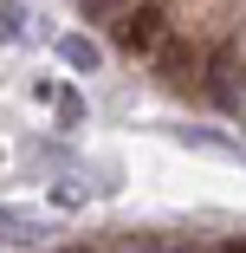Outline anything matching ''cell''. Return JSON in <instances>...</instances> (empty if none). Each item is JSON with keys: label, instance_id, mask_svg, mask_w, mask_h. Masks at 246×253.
Returning <instances> with one entry per match:
<instances>
[{"label": "cell", "instance_id": "1", "mask_svg": "<svg viewBox=\"0 0 246 253\" xmlns=\"http://www.w3.org/2000/svg\"><path fill=\"white\" fill-rule=\"evenodd\" d=\"M110 33H117V45L130 59H156V45L169 39V13L156 7V0H136L123 20H110Z\"/></svg>", "mask_w": 246, "mask_h": 253}, {"label": "cell", "instance_id": "2", "mask_svg": "<svg viewBox=\"0 0 246 253\" xmlns=\"http://www.w3.org/2000/svg\"><path fill=\"white\" fill-rule=\"evenodd\" d=\"M201 91H208V104H214V111H227V117L246 104V59L233 52V45L208 59V72H201Z\"/></svg>", "mask_w": 246, "mask_h": 253}, {"label": "cell", "instance_id": "3", "mask_svg": "<svg viewBox=\"0 0 246 253\" xmlns=\"http://www.w3.org/2000/svg\"><path fill=\"white\" fill-rule=\"evenodd\" d=\"M45 234H52V227H45L39 214H20V208H0V247H39Z\"/></svg>", "mask_w": 246, "mask_h": 253}, {"label": "cell", "instance_id": "4", "mask_svg": "<svg viewBox=\"0 0 246 253\" xmlns=\"http://www.w3.org/2000/svg\"><path fill=\"white\" fill-rule=\"evenodd\" d=\"M188 72H194L188 39H162V45H156V78H162V84H188Z\"/></svg>", "mask_w": 246, "mask_h": 253}, {"label": "cell", "instance_id": "5", "mask_svg": "<svg viewBox=\"0 0 246 253\" xmlns=\"http://www.w3.org/2000/svg\"><path fill=\"white\" fill-rule=\"evenodd\" d=\"M59 59H65L71 72H97V65H104V52H97L84 33H65V39H59Z\"/></svg>", "mask_w": 246, "mask_h": 253}, {"label": "cell", "instance_id": "6", "mask_svg": "<svg viewBox=\"0 0 246 253\" xmlns=\"http://www.w3.org/2000/svg\"><path fill=\"white\" fill-rule=\"evenodd\" d=\"M181 143H194V149H214V156H233V163H240V143H227V136H214V130H188V124H181Z\"/></svg>", "mask_w": 246, "mask_h": 253}, {"label": "cell", "instance_id": "7", "mask_svg": "<svg viewBox=\"0 0 246 253\" xmlns=\"http://www.w3.org/2000/svg\"><path fill=\"white\" fill-rule=\"evenodd\" d=\"M78 7H84V20H123L136 0H78Z\"/></svg>", "mask_w": 246, "mask_h": 253}, {"label": "cell", "instance_id": "8", "mask_svg": "<svg viewBox=\"0 0 246 253\" xmlns=\"http://www.w3.org/2000/svg\"><path fill=\"white\" fill-rule=\"evenodd\" d=\"M110 253H169V240H156V234H123Z\"/></svg>", "mask_w": 246, "mask_h": 253}, {"label": "cell", "instance_id": "9", "mask_svg": "<svg viewBox=\"0 0 246 253\" xmlns=\"http://www.w3.org/2000/svg\"><path fill=\"white\" fill-rule=\"evenodd\" d=\"M20 33H26V13L7 0V7H0V39H20Z\"/></svg>", "mask_w": 246, "mask_h": 253}, {"label": "cell", "instance_id": "10", "mask_svg": "<svg viewBox=\"0 0 246 253\" xmlns=\"http://www.w3.org/2000/svg\"><path fill=\"white\" fill-rule=\"evenodd\" d=\"M59 117H65V124L84 117V97H78V91H59Z\"/></svg>", "mask_w": 246, "mask_h": 253}, {"label": "cell", "instance_id": "11", "mask_svg": "<svg viewBox=\"0 0 246 253\" xmlns=\"http://www.w3.org/2000/svg\"><path fill=\"white\" fill-rule=\"evenodd\" d=\"M52 195H59V208H78V201H84V188H78V182H59Z\"/></svg>", "mask_w": 246, "mask_h": 253}, {"label": "cell", "instance_id": "12", "mask_svg": "<svg viewBox=\"0 0 246 253\" xmlns=\"http://www.w3.org/2000/svg\"><path fill=\"white\" fill-rule=\"evenodd\" d=\"M169 253H194V247H188V240H169Z\"/></svg>", "mask_w": 246, "mask_h": 253}, {"label": "cell", "instance_id": "13", "mask_svg": "<svg viewBox=\"0 0 246 253\" xmlns=\"http://www.w3.org/2000/svg\"><path fill=\"white\" fill-rule=\"evenodd\" d=\"M220 253H246V240H227V247H220Z\"/></svg>", "mask_w": 246, "mask_h": 253}, {"label": "cell", "instance_id": "14", "mask_svg": "<svg viewBox=\"0 0 246 253\" xmlns=\"http://www.w3.org/2000/svg\"><path fill=\"white\" fill-rule=\"evenodd\" d=\"M59 253H97V247H84V240H78V247H59Z\"/></svg>", "mask_w": 246, "mask_h": 253}]
</instances>
